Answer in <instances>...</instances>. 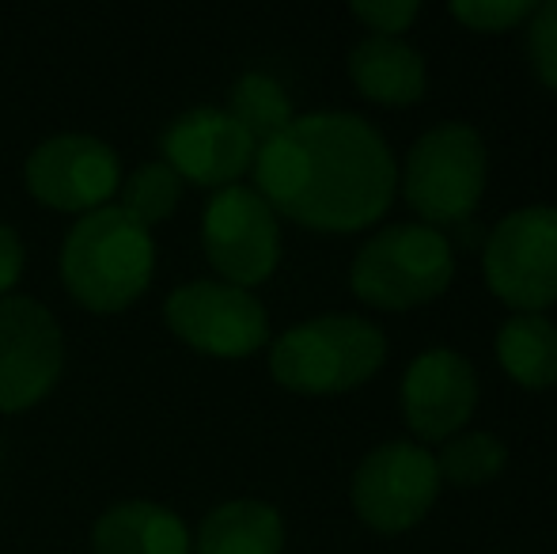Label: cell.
Here are the masks:
<instances>
[{"instance_id":"obj_23","label":"cell","mask_w":557,"mask_h":554,"mask_svg":"<svg viewBox=\"0 0 557 554\" xmlns=\"http://www.w3.org/2000/svg\"><path fill=\"white\" fill-rule=\"evenodd\" d=\"M418 12H421L418 0H357L352 4V15L364 20L372 30H380L383 38H395L398 30H406L418 20Z\"/></svg>"},{"instance_id":"obj_10","label":"cell","mask_w":557,"mask_h":554,"mask_svg":"<svg viewBox=\"0 0 557 554\" xmlns=\"http://www.w3.org/2000/svg\"><path fill=\"white\" fill-rule=\"evenodd\" d=\"M27 194L58 213L103 209L122 186V163L107 140L91 134H58L35 148L23 163Z\"/></svg>"},{"instance_id":"obj_17","label":"cell","mask_w":557,"mask_h":554,"mask_svg":"<svg viewBox=\"0 0 557 554\" xmlns=\"http://www.w3.org/2000/svg\"><path fill=\"white\" fill-rule=\"evenodd\" d=\"M497 357L505 372L523 387H554L557 384V327L543 316L508 319L497 334Z\"/></svg>"},{"instance_id":"obj_21","label":"cell","mask_w":557,"mask_h":554,"mask_svg":"<svg viewBox=\"0 0 557 554\" xmlns=\"http://www.w3.org/2000/svg\"><path fill=\"white\" fill-rule=\"evenodd\" d=\"M451 12L474 30H508L535 15L531 0H455Z\"/></svg>"},{"instance_id":"obj_19","label":"cell","mask_w":557,"mask_h":554,"mask_svg":"<svg viewBox=\"0 0 557 554\" xmlns=\"http://www.w3.org/2000/svg\"><path fill=\"white\" fill-rule=\"evenodd\" d=\"M122 213H129L137 224H145L152 232V224L168 221L178 209V198H183V178L168 168L163 160H148L125 178L122 186Z\"/></svg>"},{"instance_id":"obj_22","label":"cell","mask_w":557,"mask_h":554,"mask_svg":"<svg viewBox=\"0 0 557 554\" xmlns=\"http://www.w3.org/2000/svg\"><path fill=\"white\" fill-rule=\"evenodd\" d=\"M531 53H535L539 76L557 91V0L535 8L531 15Z\"/></svg>"},{"instance_id":"obj_9","label":"cell","mask_w":557,"mask_h":554,"mask_svg":"<svg viewBox=\"0 0 557 554\" xmlns=\"http://www.w3.org/2000/svg\"><path fill=\"white\" fill-rule=\"evenodd\" d=\"M201 247L227 285H262L281 259L277 213L250 186H224L209 198L201 217Z\"/></svg>"},{"instance_id":"obj_11","label":"cell","mask_w":557,"mask_h":554,"mask_svg":"<svg viewBox=\"0 0 557 554\" xmlns=\"http://www.w3.org/2000/svg\"><path fill=\"white\" fill-rule=\"evenodd\" d=\"M436 494H441L436 456L418 444H383L368 452L352 475V505L360 520L387 535L418 525L433 509Z\"/></svg>"},{"instance_id":"obj_6","label":"cell","mask_w":557,"mask_h":554,"mask_svg":"<svg viewBox=\"0 0 557 554\" xmlns=\"http://www.w3.org/2000/svg\"><path fill=\"white\" fill-rule=\"evenodd\" d=\"M65 372V334L53 311L30 296L0 300V415L46 399Z\"/></svg>"},{"instance_id":"obj_1","label":"cell","mask_w":557,"mask_h":554,"mask_svg":"<svg viewBox=\"0 0 557 554\" xmlns=\"http://www.w3.org/2000/svg\"><path fill=\"white\" fill-rule=\"evenodd\" d=\"M258 194L273 213L319 232H357L395 198V156L360 114H304L255 152Z\"/></svg>"},{"instance_id":"obj_20","label":"cell","mask_w":557,"mask_h":554,"mask_svg":"<svg viewBox=\"0 0 557 554\" xmlns=\"http://www.w3.org/2000/svg\"><path fill=\"white\" fill-rule=\"evenodd\" d=\"M505 459H508V452L497 436L467 433V436H455L441 452L436 471H441V479H447L451 487H482V482L497 479Z\"/></svg>"},{"instance_id":"obj_8","label":"cell","mask_w":557,"mask_h":554,"mask_svg":"<svg viewBox=\"0 0 557 554\" xmlns=\"http://www.w3.org/2000/svg\"><path fill=\"white\" fill-rule=\"evenodd\" d=\"M171 334L209 357H247L265 346L270 319L250 288L227 281H186L163 300Z\"/></svg>"},{"instance_id":"obj_13","label":"cell","mask_w":557,"mask_h":554,"mask_svg":"<svg viewBox=\"0 0 557 554\" xmlns=\"http://www.w3.org/2000/svg\"><path fill=\"white\" fill-rule=\"evenodd\" d=\"M403 407L421 441H444L459 433L478 407V380L467 357L455 349H429L406 369Z\"/></svg>"},{"instance_id":"obj_12","label":"cell","mask_w":557,"mask_h":554,"mask_svg":"<svg viewBox=\"0 0 557 554\" xmlns=\"http://www.w3.org/2000/svg\"><path fill=\"white\" fill-rule=\"evenodd\" d=\"M255 152L258 145L250 134L221 107H194L163 134V163L183 183L206 190L239 186V178L255 168Z\"/></svg>"},{"instance_id":"obj_7","label":"cell","mask_w":557,"mask_h":554,"mask_svg":"<svg viewBox=\"0 0 557 554\" xmlns=\"http://www.w3.org/2000/svg\"><path fill=\"white\" fill-rule=\"evenodd\" d=\"M485 281L505 304L539 316L557 300V209H516L485 244Z\"/></svg>"},{"instance_id":"obj_4","label":"cell","mask_w":557,"mask_h":554,"mask_svg":"<svg viewBox=\"0 0 557 554\" xmlns=\"http://www.w3.org/2000/svg\"><path fill=\"white\" fill-rule=\"evenodd\" d=\"M451 244L429 224H391L360 247L349 285L372 308L403 311L451 285Z\"/></svg>"},{"instance_id":"obj_24","label":"cell","mask_w":557,"mask_h":554,"mask_svg":"<svg viewBox=\"0 0 557 554\" xmlns=\"http://www.w3.org/2000/svg\"><path fill=\"white\" fill-rule=\"evenodd\" d=\"M23 239L20 232L12 229V224H0V300L4 296H12L15 281L23 274Z\"/></svg>"},{"instance_id":"obj_5","label":"cell","mask_w":557,"mask_h":554,"mask_svg":"<svg viewBox=\"0 0 557 554\" xmlns=\"http://www.w3.org/2000/svg\"><path fill=\"white\" fill-rule=\"evenodd\" d=\"M406 201L433 224L474 213L485 190V145L470 126L444 122L413 145L406 163Z\"/></svg>"},{"instance_id":"obj_2","label":"cell","mask_w":557,"mask_h":554,"mask_svg":"<svg viewBox=\"0 0 557 554\" xmlns=\"http://www.w3.org/2000/svg\"><path fill=\"white\" fill-rule=\"evenodd\" d=\"M61 285L81 308L96 316L125 311L145 296L156 274L152 232L117 206L91 209L76 217L61 244Z\"/></svg>"},{"instance_id":"obj_14","label":"cell","mask_w":557,"mask_h":554,"mask_svg":"<svg viewBox=\"0 0 557 554\" xmlns=\"http://www.w3.org/2000/svg\"><path fill=\"white\" fill-rule=\"evenodd\" d=\"M91 554H194V535L168 505L133 497L96 520Z\"/></svg>"},{"instance_id":"obj_3","label":"cell","mask_w":557,"mask_h":554,"mask_svg":"<svg viewBox=\"0 0 557 554\" xmlns=\"http://www.w3.org/2000/svg\"><path fill=\"white\" fill-rule=\"evenodd\" d=\"M387 342L357 316H319L288 327L270 349V372L300 395H337L364 384L383 365Z\"/></svg>"},{"instance_id":"obj_16","label":"cell","mask_w":557,"mask_h":554,"mask_svg":"<svg viewBox=\"0 0 557 554\" xmlns=\"http://www.w3.org/2000/svg\"><path fill=\"white\" fill-rule=\"evenodd\" d=\"M285 525L281 513L255 497L224 502L201 520L194 551L198 554H281Z\"/></svg>"},{"instance_id":"obj_18","label":"cell","mask_w":557,"mask_h":554,"mask_svg":"<svg viewBox=\"0 0 557 554\" xmlns=\"http://www.w3.org/2000/svg\"><path fill=\"white\" fill-rule=\"evenodd\" d=\"M227 114L239 122L243 130L250 134L255 145H265L270 137L285 134L293 126V99L285 96L273 76L265 73H247L235 81L232 88V103H227Z\"/></svg>"},{"instance_id":"obj_15","label":"cell","mask_w":557,"mask_h":554,"mask_svg":"<svg viewBox=\"0 0 557 554\" xmlns=\"http://www.w3.org/2000/svg\"><path fill=\"white\" fill-rule=\"evenodd\" d=\"M349 76L368 99L387 107L418 103L425 96V61L403 38H364L349 53Z\"/></svg>"}]
</instances>
